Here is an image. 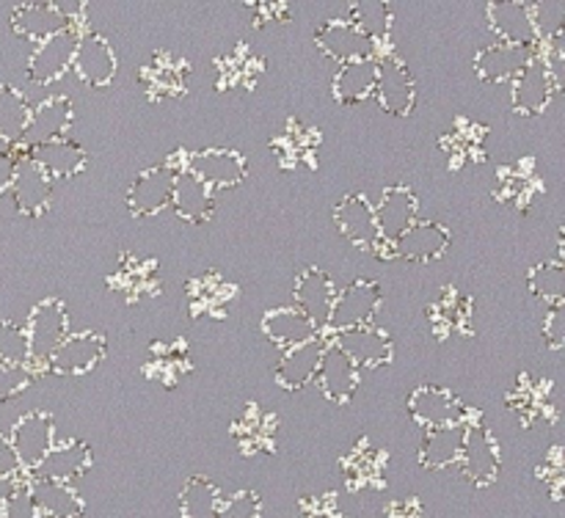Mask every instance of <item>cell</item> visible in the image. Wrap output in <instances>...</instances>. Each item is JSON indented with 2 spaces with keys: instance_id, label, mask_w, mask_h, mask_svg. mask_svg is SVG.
I'll return each instance as SVG.
<instances>
[{
  "instance_id": "cell-1",
  "label": "cell",
  "mask_w": 565,
  "mask_h": 518,
  "mask_svg": "<svg viewBox=\"0 0 565 518\" xmlns=\"http://www.w3.org/2000/svg\"><path fill=\"white\" fill-rule=\"evenodd\" d=\"M188 169V152L185 149H174L169 160L160 165H149V169L138 171L136 180L130 182L125 193V207L132 218H154L171 207V193H174V182L180 171Z\"/></svg>"
},
{
  "instance_id": "cell-2",
  "label": "cell",
  "mask_w": 565,
  "mask_h": 518,
  "mask_svg": "<svg viewBox=\"0 0 565 518\" xmlns=\"http://www.w3.org/2000/svg\"><path fill=\"white\" fill-rule=\"evenodd\" d=\"M458 474L472 488H489L497 483L502 472V450L500 439L489 424L480 422V413L467 419V435H463L461 461H458Z\"/></svg>"
},
{
  "instance_id": "cell-3",
  "label": "cell",
  "mask_w": 565,
  "mask_h": 518,
  "mask_svg": "<svg viewBox=\"0 0 565 518\" xmlns=\"http://www.w3.org/2000/svg\"><path fill=\"white\" fill-rule=\"evenodd\" d=\"M105 284L108 290L119 298L127 306H138L143 301H152L160 295V265L158 259L141 257V253L121 251L116 257V265L105 276Z\"/></svg>"
},
{
  "instance_id": "cell-4",
  "label": "cell",
  "mask_w": 565,
  "mask_h": 518,
  "mask_svg": "<svg viewBox=\"0 0 565 518\" xmlns=\"http://www.w3.org/2000/svg\"><path fill=\"white\" fill-rule=\"evenodd\" d=\"M384 303V290L375 279H356L345 287L337 290L334 303H331L329 320H326L323 336H337L342 331L362 328V325L373 323L375 312Z\"/></svg>"
},
{
  "instance_id": "cell-5",
  "label": "cell",
  "mask_w": 565,
  "mask_h": 518,
  "mask_svg": "<svg viewBox=\"0 0 565 518\" xmlns=\"http://www.w3.org/2000/svg\"><path fill=\"white\" fill-rule=\"evenodd\" d=\"M505 406L511 408L513 417L519 419L524 430L541 428V424L557 422V402H555V384L550 378H539L533 373H522L505 395Z\"/></svg>"
},
{
  "instance_id": "cell-6",
  "label": "cell",
  "mask_w": 565,
  "mask_h": 518,
  "mask_svg": "<svg viewBox=\"0 0 565 518\" xmlns=\"http://www.w3.org/2000/svg\"><path fill=\"white\" fill-rule=\"evenodd\" d=\"M28 350H31V364H36L33 373L42 369V364L58 350L61 342L70 336V312L61 298H44L31 309L25 323Z\"/></svg>"
},
{
  "instance_id": "cell-7",
  "label": "cell",
  "mask_w": 565,
  "mask_h": 518,
  "mask_svg": "<svg viewBox=\"0 0 565 518\" xmlns=\"http://www.w3.org/2000/svg\"><path fill=\"white\" fill-rule=\"evenodd\" d=\"M193 64L174 50H154L152 58L138 69V83L149 102H166L188 91Z\"/></svg>"
},
{
  "instance_id": "cell-8",
  "label": "cell",
  "mask_w": 565,
  "mask_h": 518,
  "mask_svg": "<svg viewBox=\"0 0 565 518\" xmlns=\"http://www.w3.org/2000/svg\"><path fill=\"white\" fill-rule=\"evenodd\" d=\"M270 154L281 171L318 169V152L323 147V132L309 121L290 116L279 132L270 138Z\"/></svg>"
},
{
  "instance_id": "cell-9",
  "label": "cell",
  "mask_w": 565,
  "mask_h": 518,
  "mask_svg": "<svg viewBox=\"0 0 565 518\" xmlns=\"http://www.w3.org/2000/svg\"><path fill=\"white\" fill-rule=\"evenodd\" d=\"M83 28L81 20L72 22L70 28H64L55 36L44 39L42 44H36V50L28 58V77H31L36 86H50V83L61 80L66 72L72 69V61H75L77 47H81Z\"/></svg>"
},
{
  "instance_id": "cell-10",
  "label": "cell",
  "mask_w": 565,
  "mask_h": 518,
  "mask_svg": "<svg viewBox=\"0 0 565 518\" xmlns=\"http://www.w3.org/2000/svg\"><path fill=\"white\" fill-rule=\"evenodd\" d=\"M375 209V224H379V237H381V246L379 251L381 257H390V248L395 246L397 237L403 231L412 229L417 224V215H419V202H417V193L412 191L408 185H390L384 187L381 193L379 204H373Z\"/></svg>"
},
{
  "instance_id": "cell-11",
  "label": "cell",
  "mask_w": 565,
  "mask_h": 518,
  "mask_svg": "<svg viewBox=\"0 0 565 518\" xmlns=\"http://www.w3.org/2000/svg\"><path fill=\"white\" fill-rule=\"evenodd\" d=\"M11 450H14L17 463H20V472L33 474L39 468V463L47 457V452L55 446V419L50 411H28L11 428Z\"/></svg>"
},
{
  "instance_id": "cell-12",
  "label": "cell",
  "mask_w": 565,
  "mask_h": 518,
  "mask_svg": "<svg viewBox=\"0 0 565 518\" xmlns=\"http://www.w3.org/2000/svg\"><path fill=\"white\" fill-rule=\"evenodd\" d=\"M340 472L351 494H359V490H384L386 483H390V455L373 439L362 435L340 457Z\"/></svg>"
},
{
  "instance_id": "cell-13",
  "label": "cell",
  "mask_w": 565,
  "mask_h": 518,
  "mask_svg": "<svg viewBox=\"0 0 565 518\" xmlns=\"http://www.w3.org/2000/svg\"><path fill=\"white\" fill-rule=\"evenodd\" d=\"M105 353H108V339L103 331H81L66 336L58 350L42 364V369L61 378H83L103 361Z\"/></svg>"
},
{
  "instance_id": "cell-14",
  "label": "cell",
  "mask_w": 565,
  "mask_h": 518,
  "mask_svg": "<svg viewBox=\"0 0 565 518\" xmlns=\"http://www.w3.org/2000/svg\"><path fill=\"white\" fill-rule=\"evenodd\" d=\"M379 105L392 116H408L417 105V77L412 66L392 50L379 55V83H375Z\"/></svg>"
},
{
  "instance_id": "cell-15",
  "label": "cell",
  "mask_w": 565,
  "mask_h": 518,
  "mask_svg": "<svg viewBox=\"0 0 565 518\" xmlns=\"http://www.w3.org/2000/svg\"><path fill=\"white\" fill-rule=\"evenodd\" d=\"M265 75V58L248 42H237L213 61V83L221 94H248Z\"/></svg>"
},
{
  "instance_id": "cell-16",
  "label": "cell",
  "mask_w": 565,
  "mask_h": 518,
  "mask_svg": "<svg viewBox=\"0 0 565 518\" xmlns=\"http://www.w3.org/2000/svg\"><path fill=\"white\" fill-rule=\"evenodd\" d=\"M185 295L188 314L193 320H224L230 309L237 303L241 287L226 279L224 273H218V270H204V273L185 281Z\"/></svg>"
},
{
  "instance_id": "cell-17",
  "label": "cell",
  "mask_w": 565,
  "mask_h": 518,
  "mask_svg": "<svg viewBox=\"0 0 565 518\" xmlns=\"http://www.w3.org/2000/svg\"><path fill=\"white\" fill-rule=\"evenodd\" d=\"M408 413H412L414 422L428 430L441 428V424L467 422L472 417V408L447 386L423 384L408 395Z\"/></svg>"
},
{
  "instance_id": "cell-18",
  "label": "cell",
  "mask_w": 565,
  "mask_h": 518,
  "mask_svg": "<svg viewBox=\"0 0 565 518\" xmlns=\"http://www.w3.org/2000/svg\"><path fill=\"white\" fill-rule=\"evenodd\" d=\"M230 435L241 455H274L279 441V417L248 400L232 422Z\"/></svg>"
},
{
  "instance_id": "cell-19",
  "label": "cell",
  "mask_w": 565,
  "mask_h": 518,
  "mask_svg": "<svg viewBox=\"0 0 565 518\" xmlns=\"http://www.w3.org/2000/svg\"><path fill=\"white\" fill-rule=\"evenodd\" d=\"M475 301L452 284L441 287L439 295L428 303V323L439 342L452 336H475Z\"/></svg>"
},
{
  "instance_id": "cell-20",
  "label": "cell",
  "mask_w": 565,
  "mask_h": 518,
  "mask_svg": "<svg viewBox=\"0 0 565 518\" xmlns=\"http://www.w3.org/2000/svg\"><path fill=\"white\" fill-rule=\"evenodd\" d=\"M315 47L340 66L379 58L381 53H386V50L375 47L367 36H362L348 20H326L315 31Z\"/></svg>"
},
{
  "instance_id": "cell-21",
  "label": "cell",
  "mask_w": 565,
  "mask_h": 518,
  "mask_svg": "<svg viewBox=\"0 0 565 518\" xmlns=\"http://www.w3.org/2000/svg\"><path fill=\"white\" fill-rule=\"evenodd\" d=\"M143 378L160 384L163 389H177L188 375L193 373L191 342L182 336L171 339H154L147 350V361L141 367Z\"/></svg>"
},
{
  "instance_id": "cell-22",
  "label": "cell",
  "mask_w": 565,
  "mask_h": 518,
  "mask_svg": "<svg viewBox=\"0 0 565 518\" xmlns=\"http://www.w3.org/2000/svg\"><path fill=\"white\" fill-rule=\"evenodd\" d=\"M544 193V180H541L533 158H522L516 163H505L497 169L494 198L500 204H505V207L527 213Z\"/></svg>"
},
{
  "instance_id": "cell-23",
  "label": "cell",
  "mask_w": 565,
  "mask_h": 518,
  "mask_svg": "<svg viewBox=\"0 0 565 518\" xmlns=\"http://www.w3.org/2000/svg\"><path fill=\"white\" fill-rule=\"evenodd\" d=\"M11 196H14L17 213L25 215V218H42L50 213V204H53V180L33 163L25 154V149L20 147L14 165V180H11Z\"/></svg>"
},
{
  "instance_id": "cell-24",
  "label": "cell",
  "mask_w": 565,
  "mask_h": 518,
  "mask_svg": "<svg viewBox=\"0 0 565 518\" xmlns=\"http://www.w3.org/2000/svg\"><path fill=\"white\" fill-rule=\"evenodd\" d=\"M83 14V6L81 9H66L61 3H22L11 11V31L17 36L28 39V42H36L42 44L44 39L55 36L61 33L64 28H70L72 22L81 20Z\"/></svg>"
},
{
  "instance_id": "cell-25",
  "label": "cell",
  "mask_w": 565,
  "mask_h": 518,
  "mask_svg": "<svg viewBox=\"0 0 565 518\" xmlns=\"http://www.w3.org/2000/svg\"><path fill=\"white\" fill-rule=\"evenodd\" d=\"M452 235L439 220H417L408 231L397 237L395 246L390 248V257L403 259L412 265H430L445 259L450 251Z\"/></svg>"
},
{
  "instance_id": "cell-26",
  "label": "cell",
  "mask_w": 565,
  "mask_h": 518,
  "mask_svg": "<svg viewBox=\"0 0 565 518\" xmlns=\"http://www.w3.org/2000/svg\"><path fill=\"white\" fill-rule=\"evenodd\" d=\"M359 380H362V369L351 361L345 350L337 345L329 336L326 342L323 361H320L318 375H315V384L320 386L326 400H331L334 406H348L353 400L359 389Z\"/></svg>"
},
{
  "instance_id": "cell-27",
  "label": "cell",
  "mask_w": 565,
  "mask_h": 518,
  "mask_svg": "<svg viewBox=\"0 0 565 518\" xmlns=\"http://www.w3.org/2000/svg\"><path fill=\"white\" fill-rule=\"evenodd\" d=\"M337 231L345 237L351 246L364 248V251H379L381 237L379 224H375V209L364 193H348L334 207Z\"/></svg>"
},
{
  "instance_id": "cell-28",
  "label": "cell",
  "mask_w": 565,
  "mask_h": 518,
  "mask_svg": "<svg viewBox=\"0 0 565 518\" xmlns=\"http://www.w3.org/2000/svg\"><path fill=\"white\" fill-rule=\"evenodd\" d=\"M292 298H296V309L323 334L326 320H329L331 303L337 298V284L323 268L309 265L292 281Z\"/></svg>"
},
{
  "instance_id": "cell-29",
  "label": "cell",
  "mask_w": 565,
  "mask_h": 518,
  "mask_svg": "<svg viewBox=\"0 0 565 518\" xmlns=\"http://www.w3.org/2000/svg\"><path fill=\"white\" fill-rule=\"evenodd\" d=\"M188 171L193 176H199L207 187L218 191V187L241 185L248 174V165L246 158L237 149L210 147L188 154Z\"/></svg>"
},
{
  "instance_id": "cell-30",
  "label": "cell",
  "mask_w": 565,
  "mask_h": 518,
  "mask_svg": "<svg viewBox=\"0 0 565 518\" xmlns=\"http://www.w3.org/2000/svg\"><path fill=\"white\" fill-rule=\"evenodd\" d=\"M326 342H329V336L318 334L312 336V339L301 342V345L287 347L274 369L276 384H279L285 391L307 389V386L315 380V375H318L320 361H323Z\"/></svg>"
},
{
  "instance_id": "cell-31",
  "label": "cell",
  "mask_w": 565,
  "mask_h": 518,
  "mask_svg": "<svg viewBox=\"0 0 565 518\" xmlns=\"http://www.w3.org/2000/svg\"><path fill=\"white\" fill-rule=\"evenodd\" d=\"M439 149L450 160V169L483 163L489 154V127L469 116H458L450 130L439 138Z\"/></svg>"
},
{
  "instance_id": "cell-32",
  "label": "cell",
  "mask_w": 565,
  "mask_h": 518,
  "mask_svg": "<svg viewBox=\"0 0 565 518\" xmlns=\"http://www.w3.org/2000/svg\"><path fill=\"white\" fill-rule=\"evenodd\" d=\"M331 339L351 356V361L359 369L386 367L395 358V342H392V336L373 323L362 325V328L342 331V334L331 336Z\"/></svg>"
},
{
  "instance_id": "cell-33",
  "label": "cell",
  "mask_w": 565,
  "mask_h": 518,
  "mask_svg": "<svg viewBox=\"0 0 565 518\" xmlns=\"http://www.w3.org/2000/svg\"><path fill=\"white\" fill-rule=\"evenodd\" d=\"M557 94L555 83H552L550 72H546L544 61L535 58L519 72L516 77L511 80V105H513V114L519 116H539L550 108L552 97Z\"/></svg>"
},
{
  "instance_id": "cell-34",
  "label": "cell",
  "mask_w": 565,
  "mask_h": 518,
  "mask_svg": "<svg viewBox=\"0 0 565 518\" xmlns=\"http://www.w3.org/2000/svg\"><path fill=\"white\" fill-rule=\"evenodd\" d=\"M533 58H535V44L494 42L475 55L472 66L478 80L497 86V83L513 80V77H516Z\"/></svg>"
},
{
  "instance_id": "cell-35",
  "label": "cell",
  "mask_w": 565,
  "mask_h": 518,
  "mask_svg": "<svg viewBox=\"0 0 565 518\" xmlns=\"http://www.w3.org/2000/svg\"><path fill=\"white\" fill-rule=\"evenodd\" d=\"M72 69L88 88H108L116 77V53L108 39L97 31L83 33Z\"/></svg>"
},
{
  "instance_id": "cell-36",
  "label": "cell",
  "mask_w": 565,
  "mask_h": 518,
  "mask_svg": "<svg viewBox=\"0 0 565 518\" xmlns=\"http://www.w3.org/2000/svg\"><path fill=\"white\" fill-rule=\"evenodd\" d=\"M72 125H75V108L66 94H53L44 102H39L31 110V121L22 136L25 147H36V143L58 141V138L70 136Z\"/></svg>"
},
{
  "instance_id": "cell-37",
  "label": "cell",
  "mask_w": 565,
  "mask_h": 518,
  "mask_svg": "<svg viewBox=\"0 0 565 518\" xmlns=\"http://www.w3.org/2000/svg\"><path fill=\"white\" fill-rule=\"evenodd\" d=\"M463 435H467V422L441 424V428L425 430L423 441H419L417 461L425 472H445V468H456L461 461Z\"/></svg>"
},
{
  "instance_id": "cell-38",
  "label": "cell",
  "mask_w": 565,
  "mask_h": 518,
  "mask_svg": "<svg viewBox=\"0 0 565 518\" xmlns=\"http://www.w3.org/2000/svg\"><path fill=\"white\" fill-rule=\"evenodd\" d=\"M25 154L50 176V180H72L83 174L88 165V152L72 138H58V141L36 143L25 147Z\"/></svg>"
},
{
  "instance_id": "cell-39",
  "label": "cell",
  "mask_w": 565,
  "mask_h": 518,
  "mask_svg": "<svg viewBox=\"0 0 565 518\" xmlns=\"http://www.w3.org/2000/svg\"><path fill=\"white\" fill-rule=\"evenodd\" d=\"M92 466H94L92 446L81 439H66V441H58V444L47 452V457L39 463V468L31 474V477L55 479V483L72 485Z\"/></svg>"
},
{
  "instance_id": "cell-40",
  "label": "cell",
  "mask_w": 565,
  "mask_h": 518,
  "mask_svg": "<svg viewBox=\"0 0 565 518\" xmlns=\"http://www.w3.org/2000/svg\"><path fill=\"white\" fill-rule=\"evenodd\" d=\"M25 485L39 518H81L86 512V501L75 485L42 477H28Z\"/></svg>"
},
{
  "instance_id": "cell-41",
  "label": "cell",
  "mask_w": 565,
  "mask_h": 518,
  "mask_svg": "<svg viewBox=\"0 0 565 518\" xmlns=\"http://www.w3.org/2000/svg\"><path fill=\"white\" fill-rule=\"evenodd\" d=\"M171 209H174L177 218H182L185 224H207L215 215V191L204 185V182L199 180V176H193L188 169L180 171L174 182V193H171Z\"/></svg>"
},
{
  "instance_id": "cell-42",
  "label": "cell",
  "mask_w": 565,
  "mask_h": 518,
  "mask_svg": "<svg viewBox=\"0 0 565 518\" xmlns=\"http://www.w3.org/2000/svg\"><path fill=\"white\" fill-rule=\"evenodd\" d=\"M486 20H489V28L497 33L500 42L539 44L533 14H530V3H519V0L489 3V9H486Z\"/></svg>"
},
{
  "instance_id": "cell-43",
  "label": "cell",
  "mask_w": 565,
  "mask_h": 518,
  "mask_svg": "<svg viewBox=\"0 0 565 518\" xmlns=\"http://www.w3.org/2000/svg\"><path fill=\"white\" fill-rule=\"evenodd\" d=\"M259 331H263L265 339H268L270 345L281 347V350H287V347L292 345H301V342L320 334L296 306L268 309V312L263 314V320H259Z\"/></svg>"
},
{
  "instance_id": "cell-44",
  "label": "cell",
  "mask_w": 565,
  "mask_h": 518,
  "mask_svg": "<svg viewBox=\"0 0 565 518\" xmlns=\"http://www.w3.org/2000/svg\"><path fill=\"white\" fill-rule=\"evenodd\" d=\"M375 83H379V58H370L340 66L331 88L340 105H362L375 97Z\"/></svg>"
},
{
  "instance_id": "cell-45",
  "label": "cell",
  "mask_w": 565,
  "mask_h": 518,
  "mask_svg": "<svg viewBox=\"0 0 565 518\" xmlns=\"http://www.w3.org/2000/svg\"><path fill=\"white\" fill-rule=\"evenodd\" d=\"M348 22L356 28L362 36H367L370 42L379 50H386V42L392 36V22H395V14L386 3L381 0H359L348 9Z\"/></svg>"
},
{
  "instance_id": "cell-46",
  "label": "cell",
  "mask_w": 565,
  "mask_h": 518,
  "mask_svg": "<svg viewBox=\"0 0 565 518\" xmlns=\"http://www.w3.org/2000/svg\"><path fill=\"white\" fill-rule=\"evenodd\" d=\"M221 488L204 474H193L185 479L180 490V516L182 518H218Z\"/></svg>"
},
{
  "instance_id": "cell-47",
  "label": "cell",
  "mask_w": 565,
  "mask_h": 518,
  "mask_svg": "<svg viewBox=\"0 0 565 518\" xmlns=\"http://www.w3.org/2000/svg\"><path fill=\"white\" fill-rule=\"evenodd\" d=\"M31 102H28V97L20 88L11 86V83H0V136L11 147H20L22 143L28 121H31Z\"/></svg>"
},
{
  "instance_id": "cell-48",
  "label": "cell",
  "mask_w": 565,
  "mask_h": 518,
  "mask_svg": "<svg viewBox=\"0 0 565 518\" xmlns=\"http://www.w3.org/2000/svg\"><path fill=\"white\" fill-rule=\"evenodd\" d=\"M530 295L539 298L546 306H563L565 301V268L557 259H544L533 265L527 273Z\"/></svg>"
},
{
  "instance_id": "cell-49",
  "label": "cell",
  "mask_w": 565,
  "mask_h": 518,
  "mask_svg": "<svg viewBox=\"0 0 565 518\" xmlns=\"http://www.w3.org/2000/svg\"><path fill=\"white\" fill-rule=\"evenodd\" d=\"M0 364H31L25 325L0 320Z\"/></svg>"
},
{
  "instance_id": "cell-50",
  "label": "cell",
  "mask_w": 565,
  "mask_h": 518,
  "mask_svg": "<svg viewBox=\"0 0 565 518\" xmlns=\"http://www.w3.org/2000/svg\"><path fill=\"white\" fill-rule=\"evenodd\" d=\"M530 14H533L535 36L539 42H557L563 39V25H565V6L555 3H533L530 6Z\"/></svg>"
},
{
  "instance_id": "cell-51",
  "label": "cell",
  "mask_w": 565,
  "mask_h": 518,
  "mask_svg": "<svg viewBox=\"0 0 565 518\" xmlns=\"http://www.w3.org/2000/svg\"><path fill=\"white\" fill-rule=\"evenodd\" d=\"M535 477L544 483V488L550 490L555 499H561L563 488H565V457H563V446L561 444L550 446V452L541 457L539 468H535Z\"/></svg>"
},
{
  "instance_id": "cell-52",
  "label": "cell",
  "mask_w": 565,
  "mask_h": 518,
  "mask_svg": "<svg viewBox=\"0 0 565 518\" xmlns=\"http://www.w3.org/2000/svg\"><path fill=\"white\" fill-rule=\"evenodd\" d=\"M218 518H263V496L252 488L237 490L221 501Z\"/></svg>"
},
{
  "instance_id": "cell-53",
  "label": "cell",
  "mask_w": 565,
  "mask_h": 518,
  "mask_svg": "<svg viewBox=\"0 0 565 518\" xmlns=\"http://www.w3.org/2000/svg\"><path fill=\"white\" fill-rule=\"evenodd\" d=\"M36 373L31 364H0V402H9L11 397L22 395L33 384Z\"/></svg>"
},
{
  "instance_id": "cell-54",
  "label": "cell",
  "mask_w": 565,
  "mask_h": 518,
  "mask_svg": "<svg viewBox=\"0 0 565 518\" xmlns=\"http://www.w3.org/2000/svg\"><path fill=\"white\" fill-rule=\"evenodd\" d=\"M298 507H301V516L298 518H345L340 510V496L334 490L303 496Z\"/></svg>"
},
{
  "instance_id": "cell-55",
  "label": "cell",
  "mask_w": 565,
  "mask_h": 518,
  "mask_svg": "<svg viewBox=\"0 0 565 518\" xmlns=\"http://www.w3.org/2000/svg\"><path fill=\"white\" fill-rule=\"evenodd\" d=\"M541 336H544L550 350H563L565 345V306H550L541 323Z\"/></svg>"
},
{
  "instance_id": "cell-56",
  "label": "cell",
  "mask_w": 565,
  "mask_h": 518,
  "mask_svg": "<svg viewBox=\"0 0 565 518\" xmlns=\"http://www.w3.org/2000/svg\"><path fill=\"white\" fill-rule=\"evenodd\" d=\"M248 6L254 11V28L279 25V22L290 20V6L281 3V0H257V3Z\"/></svg>"
},
{
  "instance_id": "cell-57",
  "label": "cell",
  "mask_w": 565,
  "mask_h": 518,
  "mask_svg": "<svg viewBox=\"0 0 565 518\" xmlns=\"http://www.w3.org/2000/svg\"><path fill=\"white\" fill-rule=\"evenodd\" d=\"M0 518H39L25 483H20V488L6 499V505L0 507Z\"/></svg>"
},
{
  "instance_id": "cell-58",
  "label": "cell",
  "mask_w": 565,
  "mask_h": 518,
  "mask_svg": "<svg viewBox=\"0 0 565 518\" xmlns=\"http://www.w3.org/2000/svg\"><path fill=\"white\" fill-rule=\"evenodd\" d=\"M384 518H428V516H425L423 501H419L417 496H412V499L390 501V505H386Z\"/></svg>"
},
{
  "instance_id": "cell-59",
  "label": "cell",
  "mask_w": 565,
  "mask_h": 518,
  "mask_svg": "<svg viewBox=\"0 0 565 518\" xmlns=\"http://www.w3.org/2000/svg\"><path fill=\"white\" fill-rule=\"evenodd\" d=\"M20 463H17L14 450H11L9 435L0 433V477H20Z\"/></svg>"
},
{
  "instance_id": "cell-60",
  "label": "cell",
  "mask_w": 565,
  "mask_h": 518,
  "mask_svg": "<svg viewBox=\"0 0 565 518\" xmlns=\"http://www.w3.org/2000/svg\"><path fill=\"white\" fill-rule=\"evenodd\" d=\"M17 154H20V147L11 149L9 154L0 158V196L11 187V180H14V165H17Z\"/></svg>"
},
{
  "instance_id": "cell-61",
  "label": "cell",
  "mask_w": 565,
  "mask_h": 518,
  "mask_svg": "<svg viewBox=\"0 0 565 518\" xmlns=\"http://www.w3.org/2000/svg\"><path fill=\"white\" fill-rule=\"evenodd\" d=\"M20 483H22L20 477H0V507H3L6 499L20 488Z\"/></svg>"
},
{
  "instance_id": "cell-62",
  "label": "cell",
  "mask_w": 565,
  "mask_h": 518,
  "mask_svg": "<svg viewBox=\"0 0 565 518\" xmlns=\"http://www.w3.org/2000/svg\"><path fill=\"white\" fill-rule=\"evenodd\" d=\"M11 149H14V147H11V143H9V141H6V138H3V136H0V158H3V154H9V152H11Z\"/></svg>"
}]
</instances>
